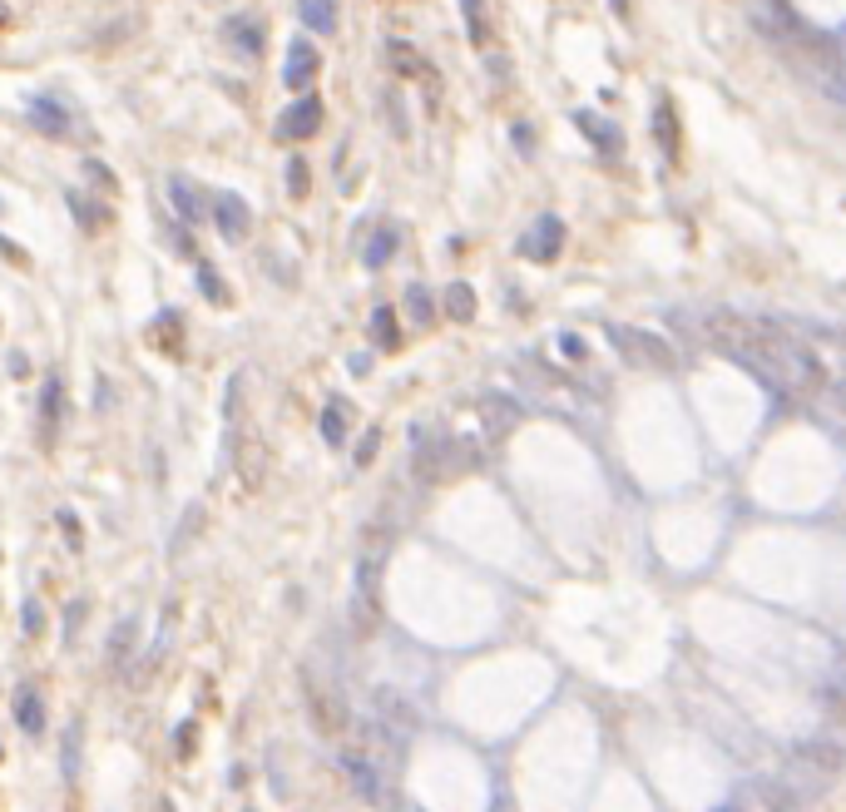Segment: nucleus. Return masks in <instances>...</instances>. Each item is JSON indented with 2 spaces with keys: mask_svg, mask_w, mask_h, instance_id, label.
<instances>
[{
  "mask_svg": "<svg viewBox=\"0 0 846 812\" xmlns=\"http://www.w3.org/2000/svg\"><path fill=\"white\" fill-rule=\"evenodd\" d=\"M342 773H347V783H352V793L362 797V803H387L391 797V787H387V768H377V763L367 758L362 748H347L342 753Z\"/></svg>",
  "mask_w": 846,
  "mask_h": 812,
  "instance_id": "nucleus-3",
  "label": "nucleus"
},
{
  "mask_svg": "<svg viewBox=\"0 0 846 812\" xmlns=\"http://www.w3.org/2000/svg\"><path fill=\"white\" fill-rule=\"evenodd\" d=\"M559 239H564L559 218H539V228L525 239V253H529V258H555V253H559Z\"/></svg>",
  "mask_w": 846,
  "mask_h": 812,
  "instance_id": "nucleus-12",
  "label": "nucleus"
},
{
  "mask_svg": "<svg viewBox=\"0 0 846 812\" xmlns=\"http://www.w3.org/2000/svg\"><path fill=\"white\" fill-rule=\"evenodd\" d=\"M134 634H139V624H134V619H124V624L115 629V634H109V659H115L119 669L134 659Z\"/></svg>",
  "mask_w": 846,
  "mask_h": 812,
  "instance_id": "nucleus-18",
  "label": "nucleus"
},
{
  "mask_svg": "<svg viewBox=\"0 0 846 812\" xmlns=\"http://www.w3.org/2000/svg\"><path fill=\"white\" fill-rule=\"evenodd\" d=\"M0 25H5V5H0Z\"/></svg>",
  "mask_w": 846,
  "mask_h": 812,
  "instance_id": "nucleus-35",
  "label": "nucleus"
},
{
  "mask_svg": "<svg viewBox=\"0 0 846 812\" xmlns=\"http://www.w3.org/2000/svg\"><path fill=\"white\" fill-rule=\"evenodd\" d=\"M446 312L456 322H470V318H476V288H470V283H450L446 288Z\"/></svg>",
  "mask_w": 846,
  "mask_h": 812,
  "instance_id": "nucleus-14",
  "label": "nucleus"
},
{
  "mask_svg": "<svg viewBox=\"0 0 846 812\" xmlns=\"http://www.w3.org/2000/svg\"><path fill=\"white\" fill-rule=\"evenodd\" d=\"M391 248H397V233L391 228H381L377 239H371V248H367V268H381L391 258Z\"/></svg>",
  "mask_w": 846,
  "mask_h": 812,
  "instance_id": "nucleus-24",
  "label": "nucleus"
},
{
  "mask_svg": "<svg viewBox=\"0 0 846 812\" xmlns=\"http://www.w3.org/2000/svg\"><path fill=\"white\" fill-rule=\"evenodd\" d=\"M228 40L238 45L243 55H263V30H257L253 20H233V25H228Z\"/></svg>",
  "mask_w": 846,
  "mask_h": 812,
  "instance_id": "nucleus-19",
  "label": "nucleus"
},
{
  "mask_svg": "<svg viewBox=\"0 0 846 812\" xmlns=\"http://www.w3.org/2000/svg\"><path fill=\"white\" fill-rule=\"evenodd\" d=\"M312 75H317V55H312L307 40H297L287 50V65H282V85H287V89H307Z\"/></svg>",
  "mask_w": 846,
  "mask_h": 812,
  "instance_id": "nucleus-7",
  "label": "nucleus"
},
{
  "mask_svg": "<svg viewBox=\"0 0 846 812\" xmlns=\"http://www.w3.org/2000/svg\"><path fill=\"white\" fill-rule=\"evenodd\" d=\"M287 188H292L297 198L307 194V164H302V159H292V164H287Z\"/></svg>",
  "mask_w": 846,
  "mask_h": 812,
  "instance_id": "nucleus-28",
  "label": "nucleus"
},
{
  "mask_svg": "<svg viewBox=\"0 0 846 812\" xmlns=\"http://www.w3.org/2000/svg\"><path fill=\"white\" fill-rule=\"evenodd\" d=\"M168 198H174V208H178V218H188V223H198L203 218V194L188 178H168Z\"/></svg>",
  "mask_w": 846,
  "mask_h": 812,
  "instance_id": "nucleus-13",
  "label": "nucleus"
},
{
  "mask_svg": "<svg viewBox=\"0 0 846 812\" xmlns=\"http://www.w3.org/2000/svg\"><path fill=\"white\" fill-rule=\"evenodd\" d=\"M198 278H203V288H208L213 302H228V292H223V278L213 273V268H198Z\"/></svg>",
  "mask_w": 846,
  "mask_h": 812,
  "instance_id": "nucleus-31",
  "label": "nucleus"
},
{
  "mask_svg": "<svg viewBox=\"0 0 846 812\" xmlns=\"http://www.w3.org/2000/svg\"><path fill=\"white\" fill-rule=\"evenodd\" d=\"M579 124H584V129H594V139H599L604 149H619V129H614V124H604V119H594V115H579Z\"/></svg>",
  "mask_w": 846,
  "mask_h": 812,
  "instance_id": "nucleus-27",
  "label": "nucleus"
},
{
  "mask_svg": "<svg viewBox=\"0 0 846 812\" xmlns=\"http://www.w3.org/2000/svg\"><path fill=\"white\" fill-rule=\"evenodd\" d=\"M15 724L25 728V733H40V728H45V704H40V698L30 694V689L15 698Z\"/></svg>",
  "mask_w": 846,
  "mask_h": 812,
  "instance_id": "nucleus-17",
  "label": "nucleus"
},
{
  "mask_svg": "<svg viewBox=\"0 0 846 812\" xmlns=\"http://www.w3.org/2000/svg\"><path fill=\"white\" fill-rule=\"evenodd\" d=\"M609 342L624 352L629 367H659V371L679 367V357L669 352V342H663V337H653V332H639V327H614V332H609Z\"/></svg>",
  "mask_w": 846,
  "mask_h": 812,
  "instance_id": "nucleus-1",
  "label": "nucleus"
},
{
  "mask_svg": "<svg viewBox=\"0 0 846 812\" xmlns=\"http://www.w3.org/2000/svg\"><path fill=\"white\" fill-rule=\"evenodd\" d=\"M307 714H312V724H317V733H342V724H347L332 689H322V684H312V679H307Z\"/></svg>",
  "mask_w": 846,
  "mask_h": 812,
  "instance_id": "nucleus-5",
  "label": "nucleus"
},
{
  "mask_svg": "<svg viewBox=\"0 0 846 812\" xmlns=\"http://www.w3.org/2000/svg\"><path fill=\"white\" fill-rule=\"evenodd\" d=\"M60 525H65V535H70V545H85V535H80V521H75L70 511H60Z\"/></svg>",
  "mask_w": 846,
  "mask_h": 812,
  "instance_id": "nucleus-33",
  "label": "nucleus"
},
{
  "mask_svg": "<svg viewBox=\"0 0 846 812\" xmlns=\"http://www.w3.org/2000/svg\"><path fill=\"white\" fill-rule=\"evenodd\" d=\"M377 619H381V600L357 594V600H352V629H357V634H371V629H377Z\"/></svg>",
  "mask_w": 846,
  "mask_h": 812,
  "instance_id": "nucleus-20",
  "label": "nucleus"
},
{
  "mask_svg": "<svg viewBox=\"0 0 846 812\" xmlns=\"http://www.w3.org/2000/svg\"><path fill=\"white\" fill-rule=\"evenodd\" d=\"M30 119L40 124L45 134H55V139H70V129H75V119H70V109L65 105H55V99H35V105H30Z\"/></svg>",
  "mask_w": 846,
  "mask_h": 812,
  "instance_id": "nucleus-11",
  "label": "nucleus"
},
{
  "mask_svg": "<svg viewBox=\"0 0 846 812\" xmlns=\"http://www.w3.org/2000/svg\"><path fill=\"white\" fill-rule=\"evenodd\" d=\"M75 203V213L85 218V228H105V208H95V203H80V198H70Z\"/></svg>",
  "mask_w": 846,
  "mask_h": 812,
  "instance_id": "nucleus-30",
  "label": "nucleus"
},
{
  "mask_svg": "<svg viewBox=\"0 0 846 812\" xmlns=\"http://www.w3.org/2000/svg\"><path fill=\"white\" fill-rule=\"evenodd\" d=\"M302 20H307L312 30H322V36H327V30L337 25V20H332V0H302Z\"/></svg>",
  "mask_w": 846,
  "mask_h": 812,
  "instance_id": "nucleus-22",
  "label": "nucleus"
},
{
  "mask_svg": "<svg viewBox=\"0 0 846 812\" xmlns=\"http://www.w3.org/2000/svg\"><path fill=\"white\" fill-rule=\"evenodd\" d=\"M317 124H322V105L317 99H297L277 115V139H312Z\"/></svg>",
  "mask_w": 846,
  "mask_h": 812,
  "instance_id": "nucleus-4",
  "label": "nucleus"
},
{
  "mask_svg": "<svg viewBox=\"0 0 846 812\" xmlns=\"http://www.w3.org/2000/svg\"><path fill=\"white\" fill-rule=\"evenodd\" d=\"M247 228H253V218H247V203L238 194H218V233L228 243H243Z\"/></svg>",
  "mask_w": 846,
  "mask_h": 812,
  "instance_id": "nucleus-6",
  "label": "nucleus"
},
{
  "mask_svg": "<svg viewBox=\"0 0 846 812\" xmlns=\"http://www.w3.org/2000/svg\"><path fill=\"white\" fill-rule=\"evenodd\" d=\"M342 411H347L342 401H332V406H327V411H322V442H327V446H342V436H347V421H342Z\"/></svg>",
  "mask_w": 846,
  "mask_h": 812,
  "instance_id": "nucleus-21",
  "label": "nucleus"
},
{
  "mask_svg": "<svg viewBox=\"0 0 846 812\" xmlns=\"http://www.w3.org/2000/svg\"><path fill=\"white\" fill-rule=\"evenodd\" d=\"M406 308H411V318H416V327H431V318H436V308H431V292H426V288H411V292H406Z\"/></svg>",
  "mask_w": 846,
  "mask_h": 812,
  "instance_id": "nucleus-23",
  "label": "nucleus"
},
{
  "mask_svg": "<svg viewBox=\"0 0 846 812\" xmlns=\"http://www.w3.org/2000/svg\"><path fill=\"white\" fill-rule=\"evenodd\" d=\"M797 758H802V763H811V768H821L827 777H837V773L846 768V748H841V743H827V738H811V743H802V748H797Z\"/></svg>",
  "mask_w": 846,
  "mask_h": 812,
  "instance_id": "nucleus-8",
  "label": "nucleus"
},
{
  "mask_svg": "<svg viewBox=\"0 0 846 812\" xmlns=\"http://www.w3.org/2000/svg\"><path fill=\"white\" fill-rule=\"evenodd\" d=\"M821 391H827V401H831V406H837V411L846 416V381H837V387H821Z\"/></svg>",
  "mask_w": 846,
  "mask_h": 812,
  "instance_id": "nucleus-34",
  "label": "nucleus"
},
{
  "mask_svg": "<svg viewBox=\"0 0 846 812\" xmlns=\"http://www.w3.org/2000/svg\"><path fill=\"white\" fill-rule=\"evenodd\" d=\"M653 129H659V144H663V154H679V119H673V105L663 99L659 105V115H653Z\"/></svg>",
  "mask_w": 846,
  "mask_h": 812,
  "instance_id": "nucleus-15",
  "label": "nucleus"
},
{
  "mask_svg": "<svg viewBox=\"0 0 846 812\" xmlns=\"http://www.w3.org/2000/svg\"><path fill=\"white\" fill-rule=\"evenodd\" d=\"M371 708H377V728L387 733L391 743H406L416 728H421V714H416V704H411V698H401V694H391V689H377V694H371Z\"/></svg>",
  "mask_w": 846,
  "mask_h": 812,
  "instance_id": "nucleus-2",
  "label": "nucleus"
},
{
  "mask_svg": "<svg viewBox=\"0 0 846 812\" xmlns=\"http://www.w3.org/2000/svg\"><path fill=\"white\" fill-rule=\"evenodd\" d=\"M60 421V381H45V436H55Z\"/></svg>",
  "mask_w": 846,
  "mask_h": 812,
  "instance_id": "nucleus-25",
  "label": "nucleus"
},
{
  "mask_svg": "<svg viewBox=\"0 0 846 812\" xmlns=\"http://www.w3.org/2000/svg\"><path fill=\"white\" fill-rule=\"evenodd\" d=\"M391 65H397L401 75H426V65H421V55L411 50V45H397V50H391Z\"/></svg>",
  "mask_w": 846,
  "mask_h": 812,
  "instance_id": "nucleus-26",
  "label": "nucleus"
},
{
  "mask_svg": "<svg viewBox=\"0 0 846 812\" xmlns=\"http://www.w3.org/2000/svg\"><path fill=\"white\" fill-rule=\"evenodd\" d=\"M238 481L247 491H263V481H267V446L257 442H243V451H238Z\"/></svg>",
  "mask_w": 846,
  "mask_h": 812,
  "instance_id": "nucleus-9",
  "label": "nucleus"
},
{
  "mask_svg": "<svg viewBox=\"0 0 846 812\" xmlns=\"http://www.w3.org/2000/svg\"><path fill=\"white\" fill-rule=\"evenodd\" d=\"M371 342L387 347V352L401 342V332H397V312H391V308H377V312H371Z\"/></svg>",
  "mask_w": 846,
  "mask_h": 812,
  "instance_id": "nucleus-16",
  "label": "nucleus"
},
{
  "mask_svg": "<svg viewBox=\"0 0 846 812\" xmlns=\"http://www.w3.org/2000/svg\"><path fill=\"white\" fill-rule=\"evenodd\" d=\"M377 446H381V431L371 426V431L362 436V446H357V466H371V456H377Z\"/></svg>",
  "mask_w": 846,
  "mask_h": 812,
  "instance_id": "nucleus-29",
  "label": "nucleus"
},
{
  "mask_svg": "<svg viewBox=\"0 0 846 812\" xmlns=\"http://www.w3.org/2000/svg\"><path fill=\"white\" fill-rule=\"evenodd\" d=\"M480 421H485V431H490V436H505L515 421H520V401H510V397H480Z\"/></svg>",
  "mask_w": 846,
  "mask_h": 812,
  "instance_id": "nucleus-10",
  "label": "nucleus"
},
{
  "mask_svg": "<svg viewBox=\"0 0 846 812\" xmlns=\"http://www.w3.org/2000/svg\"><path fill=\"white\" fill-rule=\"evenodd\" d=\"M45 629V609L40 604H25V634H40Z\"/></svg>",
  "mask_w": 846,
  "mask_h": 812,
  "instance_id": "nucleus-32",
  "label": "nucleus"
}]
</instances>
